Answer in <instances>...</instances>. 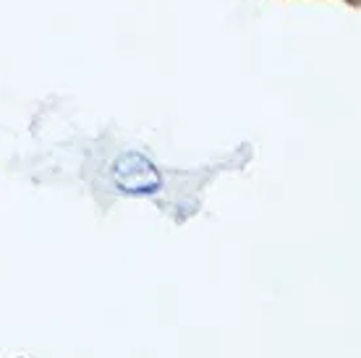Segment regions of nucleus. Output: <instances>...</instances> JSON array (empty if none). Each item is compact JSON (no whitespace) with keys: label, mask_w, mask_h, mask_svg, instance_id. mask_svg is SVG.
Masks as SVG:
<instances>
[{"label":"nucleus","mask_w":361,"mask_h":358,"mask_svg":"<svg viewBox=\"0 0 361 358\" xmlns=\"http://www.w3.org/2000/svg\"><path fill=\"white\" fill-rule=\"evenodd\" d=\"M116 180L123 191L142 194V191H154L160 186V175L152 168V162L145 160L142 154H126L116 165Z\"/></svg>","instance_id":"f257e3e1"}]
</instances>
